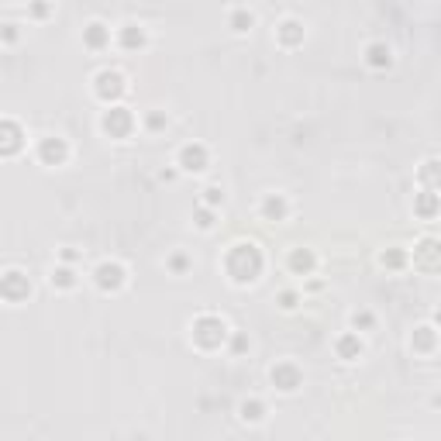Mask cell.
Masks as SVG:
<instances>
[{
    "label": "cell",
    "mask_w": 441,
    "mask_h": 441,
    "mask_svg": "<svg viewBox=\"0 0 441 441\" xmlns=\"http://www.w3.org/2000/svg\"><path fill=\"white\" fill-rule=\"evenodd\" d=\"M224 272L235 286H252L265 269V256L256 242H235L228 252H224Z\"/></svg>",
    "instance_id": "obj_1"
},
{
    "label": "cell",
    "mask_w": 441,
    "mask_h": 441,
    "mask_svg": "<svg viewBox=\"0 0 441 441\" xmlns=\"http://www.w3.org/2000/svg\"><path fill=\"white\" fill-rule=\"evenodd\" d=\"M76 259H80V252H73V249H63V252H59V263L76 265Z\"/></svg>",
    "instance_id": "obj_35"
},
{
    "label": "cell",
    "mask_w": 441,
    "mask_h": 441,
    "mask_svg": "<svg viewBox=\"0 0 441 441\" xmlns=\"http://www.w3.org/2000/svg\"><path fill=\"white\" fill-rule=\"evenodd\" d=\"M417 176H421V183H424V190H438V159L431 156V159L421 166V173H417Z\"/></svg>",
    "instance_id": "obj_29"
},
{
    "label": "cell",
    "mask_w": 441,
    "mask_h": 441,
    "mask_svg": "<svg viewBox=\"0 0 441 441\" xmlns=\"http://www.w3.org/2000/svg\"><path fill=\"white\" fill-rule=\"evenodd\" d=\"M166 124H169L166 110H149V114H145V128H149V131H163Z\"/></svg>",
    "instance_id": "obj_33"
},
{
    "label": "cell",
    "mask_w": 441,
    "mask_h": 441,
    "mask_svg": "<svg viewBox=\"0 0 441 441\" xmlns=\"http://www.w3.org/2000/svg\"><path fill=\"white\" fill-rule=\"evenodd\" d=\"M276 303H279V310H297V307H300V293H297V290H283V293L276 297Z\"/></svg>",
    "instance_id": "obj_34"
},
{
    "label": "cell",
    "mask_w": 441,
    "mask_h": 441,
    "mask_svg": "<svg viewBox=\"0 0 441 441\" xmlns=\"http://www.w3.org/2000/svg\"><path fill=\"white\" fill-rule=\"evenodd\" d=\"M200 203L217 210V207L224 203V190H221V186H203V197H200Z\"/></svg>",
    "instance_id": "obj_31"
},
{
    "label": "cell",
    "mask_w": 441,
    "mask_h": 441,
    "mask_svg": "<svg viewBox=\"0 0 441 441\" xmlns=\"http://www.w3.org/2000/svg\"><path fill=\"white\" fill-rule=\"evenodd\" d=\"M28 17H31V21L52 17V3H49V0H28Z\"/></svg>",
    "instance_id": "obj_30"
},
{
    "label": "cell",
    "mask_w": 441,
    "mask_h": 441,
    "mask_svg": "<svg viewBox=\"0 0 441 441\" xmlns=\"http://www.w3.org/2000/svg\"><path fill=\"white\" fill-rule=\"evenodd\" d=\"M49 283L56 286V290H63V293H69V290H76L80 286V276H76V265H66L59 263L52 269V276H49Z\"/></svg>",
    "instance_id": "obj_22"
},
{
    "label": "cell",
    "mask_w": 441,
    "mask_h": 441,
    "mask_svg": "<svg viewBox=\"0 0 441 441\" xmlns=\"http://www.w3.org/2000/svg\"><path fill=\"white\" fill-rule=\"evenodd\" d=\"M114 42H117V49H124V52H142V49L149 45V35H145L142 24H121V28L114 31Z\"/></svg>",
    "instance_id": "obj_13"
},
{
    "label": "cell",
    "mask_w": 441,
    "mask_h": 441,
    "mask_svg": "<svg viewBox=\"0 0 441 441\" xmlns=\"http://www.w3.org/2000/svg\"><path fill=\"white\" fill-rule=\"evenodd\" d=\"M228 28H231L235 35H249V31L256 28V14H252L249 7H235V10L228 14Z\"/></svg>",
    "instance_id": "obj_24"
},
{
    "label": "cell",
    "mask_w": 441,
    "mask_h": 441,
    "mask_svg": "<svg viewBox=\"0 0 441 441\" xmlns=\"http://www.w3.org/2000/svg\"><path fill=\"white\" fill-rule=\"evenodd\" d=\"M128 283V269L117 263V259H103V263L93 269V286L100 293H121Z\"/></svg>",
    "instance_id": "obj_6"
},
{
    "label": "cell",
    "mask_w": 441,
    "mask_h": 441,
    "mask_svg": "<svg viewBox=\"0 0 441 441\" xmlns=\"http://www.w3.org/2000/svg\"><path fill=\"white\" fill-rule=\"evenodd\" d=\"M210 166V152L203 142H186L176 152V169L179 173H203Z\"/></svg>",
    "instance_id": "obj_9"
},
{
    "label": "cell",
    "mask_w": 441,
    "mask_h": 441,
    "mask_svg": "<svg viewBox=\"0 0 441 441\" xmlns=\"http://www.w3.org/2000/svg\"><path fill=\"white\" fill-rule=\"evenodd\" d=\"M228 335H231V328H228V321L221 314H197L193 324H190V342L200 352H221Z\"/></svg>",
    "instance_id": "obj_2"
},
{
    "label": "cell",
    "mask_w": 441,
    "mask_h": 441,
    "mask_svg": "<svg viewBox=\"0 0 441 441\" xmlns=\"http://www.w3.org/2000/svg\"><path fill=\"white\" fill-rule=\"evenodd\" d=\"M224 349L238 358V355H245L249 349H252V342H249V335H245V331H231V335H228V342H224Z\"/></svg>",
    "instance_id": "obj_27"
},
{
    "label": "cell",
    "mask_w": 441,
    "mask_h": 441,
    "mask_svg": "<svg viewBox=\"0 0 441 441\" xmlns=\"http://www.w3.org/2000/svg\"><path fill=\"white\" fill-rule=\"evenodd\" d=\"M269 383H272V390L276 393H297L300 386H303V369L293 362V358H279L272 369H269Z\"/></svg>",
    "instance_id": "obj_5"
},
{
    "label": "cell",
    "mask_w": 441,
    "mask_h": 441,
    "mask_svg": "<svg viewBox=\"0 0 441 441\" xmlns=\"http://www.w3.org/2000/svg\"><path fill=\"white\" fill-rule=\"evenodd\" d=\"M410 349L417 355H435L438 352V328L435 324H424L410 335Z\"/></svg>",
    "instance_id": "obj_19"
},
{
    "label": "cell",
    "mask_w": 441,
    "mask_h": 441,
    "mask_svg": "<svg viewBox=\"0 0 441 441\" xmlns=\"http://www.w3.org/2000/svg\"><path fill=\"white\" fill-rule=\"evenodd\" d=\"M365 352V345H362V335L358 331H342L338 338H335V355L342 358V362H358Z\"/></svg>",
    "instance_id": "obj_15"
},
{
    "label": "cell",
    "mask_w": 441,
    "mask_h": 441,
    "mask_svg": "<svg viewBox=\"0 0 441 441\" xmlns=\"http://www.w3.org/2000/svg\"><path fill=\"white\" fill-rule=\"evenodd\" d=\"M24 149V128L10 117H0V159H10Z\"/></svg>",
    "instance_id": "obj_11"
},
{
    "label": "cell",
    "mask_w": 441,
    "mask_h": 441,
    "mask_svg": "<svg viewBox=\"0 0 441 441\" xmlns=\"http://www.w3.org/2000/svg\"><path fill=\"white\" fill-rule=\"evenodd\" d=\"M176 176H179V169H163V173H159V179H166V183H173Z\"/></svg>",
    "instance_id": "obj_36"
},
{
    "label": "cell",
    "mask_w": 441,
    "mask_h": 441,
    "mask_svg": "<svg viewBox=\"0 0 441 441\" xmlns=\"http://www.w3.org/2000/svg\"><path fill=\"white\" fill-rule=\"evenodd\" d=\"M110 42H114L110 24H103V21H90L87 28H83V49H90V52H103V49H110Z\"/></svg>",
    "instance_id": "obj_14"
},
{
    "label": "cell",
    "mask_w": 441,
    "mask_h": 441,
    "mask_svg": "<svg viewBox=\"0 0 441 441\" xmlns=\"http://www.w3.org/2000/svg\"><path fill=\"white\" fill-rule=\"evenodd\" d=\"M124 93H128L124 73H117V69H100V73L93 76V97H97L103 107H107V103H121Z\"/></svg>",
    "instance_id": "obj_4"
},
{
    "label": "cell",
    "mask_w": 441,
    "mask_h": 441,
    "mask_svg": "<svg viewBox=\"0 0 441 441\" xmlns=\"http://www.w3.org/2000/svg\"><path fill=\"white\" fill-rule=\"evenodd\" d=\"M17 42H21V24H14V21L0 24V45H17Z\"/></svg>",
    "instance_id": "obj_32"
},
{
    "label": "cell",
    "mask_w": 441,
    "mask_h": 441,
    "mask_svg": "<svg viewBox=\"0 0 441 441\" xmlns=\"http://www.w3.org/2000/svg\"><path fill=\"white\" fill-rule=\"evenodd\" d=\"M286 269L293 272V276H314V269H317V256L310 252V249H290V256H286Z\"/></svg>",
    "instance_id": "obj_16"
},
{
    "label": "cell",
    "mask_w": 441,
    "mask_h": 441,
    "mask_svg": "<svg viewBox=\"0 0 441 441\" xmlns=\"http://www.w3.org/2000/svg\"><path fill=\"white\" fill-rule=\"evenodd\" d=\"M28 297H31V279H28V272H21V269L0 272V300H3V303H24Z\"/></svg>",
    "instance_id": "obj_7"
},
{
    "label": "cell",
    "mask_w": 441,
    "mask_h": 441,
    "mask_svg": "<svg viewBox=\"0 0 441 441\" xmlns=\"http://www.w3.org/2000/svg\"><path fill=\"white\" fill-rule=\"evenodd\" d=\"M259 217L269 221V224L286 221V217H290V200H286V193H265L263 200H259Z\"/></svg>",
    "instance_id": "obj_12"
},
{
    "label": "cell",
    "mask_w": 441,
    "mask_h": 441,
    "mask_svg": "<svg viewBox=\"0 0 441 441\" xmlns=\"http://www.w3.org/2000/svg\"><path fill=\"white\" fill-rule=\"evenodd\" d=\"M414 214L421 221H435L438 217V190H421L414 193Z\"/></svg>",
    "instance_id": "obj_20"
},
{
    "label": "cell",
    "mask_w": 441,
    "mask_h": 441,
    "mask_svg": "<svg viewBox=\"0 0 441 441\" xmlns=\"http://www.w3.org/2000/svg\"><path fill=\"white\" fill-rule=\"evenodd\" d=\"M349 324H352V331H358V335H365V331H376V314L372 310H355L352 317H349Z\"/></svg>",
    "instance_id": "obj_25"
},
{
    "label": "cell",
    "mask_w": 441,
    "mask_h": 441,
    "mask_svg": "<svg viewBox=\"0 0 441 441\" xmlns=\"http://www.w3.org/2000/svg\"><path fill=\"white\" fill-rule=\"evenodd\" d=\"M362 59H365V66H369V69L383 73V69H390V66H393V49H390L386 42H369V45H365V52H362Z\"/></svg>",
    "instance_id": "obj_17"
},
{
    "label": "cell",
    "mask_w": 441,
    "mask_h": 441,
    "mask_svg": "<svg viewBox=\"0 0 441 441\" xmlns=\"http://www.w3.org/2000/svg\"><path fill=\"white\" fill-rule=\"evenodd\" d=\"M379 265H383L386 272H403V269L410 265V252L400 249V245H390V249L379 252Z\"/></svg>",
    "instance_id": "obj_21"
},
{
    "label": "cell",
    "mask_w": 441,
    "mask_h": 441,
    "mask_svg": "<svg viewBox=\"0 0 441 441\" xmlns=\"http://www.w3.org/2000/svg\"><path fill=\"white\" fill-rule=\"evenodd\" d=\"M35 159H38L42 166H66V163H69V142L59 138V135H45V138H38V145H35Z\"/></svg>",
    "instance_id": "obj_8"
},
{
    "label": "cell",
    "mask_w": 441,
    "mask_h": 441,
    "mask_svg": "<svg viewBox=\"0 0 441 441\" xmlns=\"http://www.w3.org/2000/svg\"><path fill=\"white\" fill-rule=\"evenodd\" d=\"M303 38H307L303 21H297V17H283V21L276 24V45H279V49L293 52V49H300V45H303Z\"/></svg>",
    "instance_id": "obj_10"
},
{
    "label": "cell",
    "mask_w": 441,
    "mask_h": 441,
    "mask_svg": "<svg viewBox=\"0 0 441 441\" xmlns=\"http://www.w3.org/2000/svg\"><path fill=\"white\" fill-rule=\"evenodd\" d=\"M166 269H169L173 276H186V272L193 269V256H186V252H173V256L166 259Z\"/></svg>",
    "instance_id": "obj_28"
},
{
    "label": "cell",
    "mask_w": 441,
    "mask_h": 441,
    "mask_svg": "<svg viewBox=\"0 0 441 441\" xmlns=\"http://www.w3.org/2000/svg\"><path fill=\"white\" fill-rule=\"evenodd\" d=\"M265 414H269V410H265V403L259 397H245V400L238 403V417H242L245 424H263Z\"/></svg>",
    "instance_id": "obj_23"
},
{
    "label": "cell",
    "mask_w": 441,
    "mask_h": 441,
    "mask_svg": "<svg viewBox=\"0 0 441 441\" xmlns=\"http://www.w3.org/2000/svg\"><path fill=\"white\" fill-rule=\"evenodd\" d=\"M214 221H217V210H214V207H203V203L193 207V224H197L200 231H210Z\"/></svg>",
    "instance_id": "obj_26"
},
{
    "label": "cell",
    "mask_w": 441,
    "mask_h": 441,
    "mask_svg": "<svg viewBox=\"0 0 441 441\" xmlns=\"http://www.w3.org/2000/svg\"><path fill=\"white\" fill-rule=\"evenodd\" d=\"M410 263L417 269H424V272H438V242L435 238H421L414 256H410Z\"/></svg>",
    "instance_id": "obj_18"
},
{
    "label": "cell",
    "mask_w": 441,
    "mask_h": 441,
    "mask_svg": "<svg viewBox=\"0 0 441 441\" xmlns=\"http://www.w3.org/2000/svg\"><path fill=\"white\" fill-rule=\"evenodd\" d=\"M138 128V117L124 107V103H107V110L100 114V131L114 142H124L131 138V131Z\"/></svg>",
    "instance_id": "obj_3"
}]
</instances>
